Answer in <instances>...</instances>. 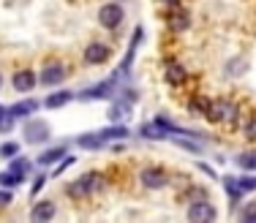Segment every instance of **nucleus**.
<instances>
[{
    "label": "nucleus",
    "instance_id": "nucleus-3",
    "mask_svg": "<svg viewBox=\"0 0 256 223\" xmlns=\"http://www.w3.org/2000/svg\"><path fill=\"white\" fill-rule=\"evenodd\" d=\"M237 114H240L237 104H232V101H216V104H210L207 117H210L212 123H229V120H234Z\"/></svg>",
    "mask_w": 256,
    "mask_h": 223
},
{
    "label": "nucleus",
    "instance_id": "nucleus-17",
    "mask_svg": "<svg viewBox=\"0 0 256 223\" xmlns=\"http://www.w3.org/2000/svg\"><path fill=\"white\" fill-rule=\"evenodd\" d=\"M126 136H128V128H126V125H109V128L101 131L104 144H106V142H114V139H126Z\"/></svg>",
    "mask_w": 256,
    "mask_h": 223
},
{
    "label": "nucleus",
    "instance_id": "nucleus-25",
    "mask_svg": "<svg viewBox=\"0 0 256 223\" xmlns=\"http://www.w3.org/2000/svg\"><path fill=\"white\" fill-rule=\"evenodd\" d=\"M0 155H3V158H14V155H20V144H16V142H6L3 147H0Z\"/></svg>",
    "mask_w": 256,
    "mask_h": 223
},
{
    "label": "nucleus",
    "instance_id": "nucleus-21",
    "mask_svg": "<svg viewBox=\"0 0 256 223\" xmlns=\"http://www.w3.org/2000/svg\"><path fill=\"white\" fill-rule=\"evenodd\" d=\"M22 180H25V177H22V174H16V172H11V169L0 174V185H3V188H14V185L22 183Z\"/></svg>",
    "mask_w": 256,
    "mask_h": 223
},
{
    "label": "nucleus",
    "instance_id": "nucleus-2",
    "mask_svg": "<svg viewBox=\"0 0 256 223\" xmlns=\"http://www.w3.org/2000/svg\"><path fill=\"white\" fill-rule=\"evenodd\" d=\"M188 218L194 223H210L218 218V210L212 207L207 199H199V202H191V207H188Z\"/></svg>",
    "mask_w": 256,
    "mask_h": 223
},
{
    "label": "nucleus",
    "instance_id": "nucleus-11",
    "mask_svg": "<svg viewBox=\"0 0 256 223\" xmlns=\"http://www.w3.org/2000/svg\"><path fill=\"white\" fill-rule=\"evenodd\" d=\"M11 82H14V90H16V93H30V90L38 84V76H36L30 68H25V71H16Z\"/></svg>",
    "mask_w": 256,
    "mask_h": 223
},
{
    "label": "nucleus",
    "instance_id": "nucleus-19",
    "mask_svg": "<svg viewBox=\"0 0 256 223\" xmlns=\"http://www.w3.org/2000/svg\"><path fill=\"white\" fill-rule=\"evenodd\" d=\"M76 144L84 150H98V147H104V139H101V134H84L76 139Z\"/></svg>",
    "mask_w": 256,
    "mask_h": 223
},
{
    "label": "nucleus",
    "instance_id": "nucleus-26",
    "mask_svg": "<svg viewBox=\"0 0 256 223\" xmlns=\"http://www.w3.org/2000/svg\"><path fill=\"white\" fill-rule=\"evenodd\" d=\"M237 164H240L242 169H248V172H251V169H256V153H246V155H240V158H237Z\"/></svg>",
    "mask_w": 256,
    "mask_h": 223
},
{
    "label": "nucleus",
    "instance_id": "nucleus-35",
    "mask_svg": "<svg viewBox=\"0 0 256 223\" xmlns=\"http://www.w3.org/2000/svg\"><path fill=\"white\" fill-rule=\"evenodd\" d=\"M0 87H3V76H0Z\"/></svg>",
    "mask_w": 256,
    "mask_h": 223
},
{
    "label": "nucleus",
    "instance_id": "nucleus-6",
    "mask_svg": "<svg viewBox=\"0 0 256 223\" xmlns=\"http://www.w3.org/2000/svg\"><path fill=\"white\" fill-rule=\"evenodd\" d=\"M139 134H142L144 139H169V136H172V125H169L164 117H158V120H153V123H144Z\"/></svg>",
    "mask_w": 256,
    "mask_h": 223
},
{
    "label": "nucleus",
    "instance_id": "nucleus-33",
    "mask_svg": "<svg viewBox=\"0 0 256 223\" xmlns=\"http://www.w3.org/2000/svg\"><path fill=\"white\" fill-rule=\"evenodd\" d=\"M178 144H180V147H186V150H191V153H199V150H202L199 144H194V142H186V139H178Z\"/></svg>",
    "mask_w": 256,
    "mask_h": 223
},
{
    "label": "nucleus",
    "instance_id": "nucleus-27",
    "mask_svg": "<svg viewBox=\"0 0 256 223\" xmlns=\"http://www.w3.org/2000/svg\"><path fill=\"white\" fill-rule=\"evenodd\" d=\"M242 221H246V223H256V202H251V204L242 207Z\"/></svg>",
    "mask_w": 256,
    "mask_h": 223
},
{
    "label": "nucleus",
    "instance_id": "nucleus-22",
    "mask_svg": "<svg viewBox=\"0 0 256 223\" xmlns=\"http://www.w3.org/2000/svg\"><path fill=\"white\" fill-rule=\"evenodd\" d=\"M11 128H14V114H11V109L0 106V131H3V134H8Z\"/></svg>",
    "mask_w": 256,
    "mask_h": 223
},
{
    "label": "nucleus",
    "instance_id": "nucleus-4",
    "mask_svg": "<svg viewBox=\"0 0 256 223\" xmlns=\"http://www.w3.org/2000/svg\"><path fill=\"white\" fill-rule=\"evenodd\" d=\"M166 25L172 30H178V33H182V30L191 27V14H188L180 3H174V5H169V11H166Z\"/></svg>",
    "mask_w": 256,
    "mask_h": 223
},
{
    "label": "nucleus",
    "instance_id": "nucleus-31",
    "mask_svg": "<svg viewBox=\"0 0 256 223\" xmlns=\"http://www.w3.org/2000/svg\"><path fill=\"white\" fill-rule=\"evenodd\" d=\"M11 202H14V196H11V191H0V207H8Z\"/></svg>",
    "mask_w": 256,
    "mask_h": 223
},
{
    "label": "nucleus",
    "instance_id": "nucleus-18",
    "mask_svg": "<svg viewBox=\"0 0 256 223\" xmlns=\"http://www.w3.org/2000/svg\"><path fill=\"white\" fill-rule=\"evenodd\" d=\"M66 158V144H58V147L52 150H44V153L38 155V164H54V161Z\"/></svg>",
    "mask_w": 256,
    "mask_h": 223
},
{
    "label": "nucleus",
    "instance_id": "nucleus-13",
    "mask_svg": "<svg viewBox=\"0 0 256 223\" xmlns=\"http://www.w3.org/2000/svg\"><path fill=\"white\" fill-rule=\"evenodd\" d=\"M76 95L71 93V90H60V93H52V95H46V101H44V106L46 109H60V106H66L68 101H74Z\"/></svg>",
    "mask_w": 256,
    "mask_h": 223
},
{
    "label": "nucleus",
    "instance_id": "nucleus-20",
    "mask_svg": "<svg viewBox=\"0 0 256 223\" xmlns=\"http://www.w3.org/2000/svg\"><path fill=\"white\" fill-rule=\"evenodd\" d=\"M210 104H212V101H207L204 95H196V98H191L188 109H191V114H204V117H207V112H210Z\"/></svg>",
    "mask_w": 256,
    "mask_h": 223
},
{
    "label": "nucleus",
    "instance_id": "nucleus-15",
    "mask_svg": "<svg viewBox=\"0 0 256 223\" xmlns=\"http://www.w3.org/2000/svg\"><path fill=\"white\" fill-rule=\"evenodd\" d=\"M164 76H166L169 84H182V82L188 79L186 68H182L180 63H166V74H164Z\"/></svg>",
    "mask_w": 256,
    "mask_h": 223
},
{
    "label": "nucleus",
    "instance_id": "nucleus-28",
    "mask_svg": "<svg viewBox=\"0 0 256 223\" xmlns=\"http://www.w3.org/2000/svg\"><path fill=\"white\" fill-rule=\"evenodd\" d=\"M28 169H30V164H28V161H22V158H20V161H16V158L11 161V172L22 174V177H25V174H28Z\"/></svg>",
    "mask_w": 256,
    "mask_h": 223
},
{
    "label": "nucleus",
    "instance_id": "nucleus-24",
    "mask_svg": "<svg viewBox=\"0 0 256 223\" xmlns=\"http://www.w3.org/2000/svg\"><path fill=\"white\" fill-rule=\"evenodd\" d=\"M237 185H240L242 194H251V191H256V177H251V174H246V177L237 180Z\"/></svg>",
    "mask_w": 256,
    "mask_h": 223
},
{
    "label": "nucleus",
    "instance_id": "nucleus-14",
    "mask_svg": "<svg viewBox=\"0 0 256 223\" xmlns=\"http://www.w3.org/2000/svg\"><path fill=\"white\" fill-rule=\"evenodd\" d=\"M33 112H38V101H20V104L11 106V114H14V120H22V117H30Z\"/></svg>",
    "mask_w": 256,
    "mask_h": 223
},
{
    "label": "nucleus",
    "instance_id": "nucleus-1",
    "mask_svg": "<svg viewBox=\"0 0 256 223\" xmlns=\"http://www.w3.org/2000/svg\"><path fill=\"white\" fill-rule=\"evenodd\" d=\"M101 188H104V174L101 172H88L79 180H74V183L66 188V194H68L71 199H84L90 194H98Z\"/></svg>",
    "mask_w": 256,
    "mask_h": 223
},
{
    "label": "nucleus",
    "instance_id": "nucleus-5",
    "mask_svg": "<svg viewBox=\"0 0 256 223\" xmlns=\"http://www.w3.org/2000/svg\"><path fill=\"white\" fill-rule=\"evenodd\" d=\"M98 22L106 30H114L123 22V5H118V3H106V5H101V11H98Z\"/></svg>",
    "mask_w": 256,
    "mask_h": 223
},
{
    "label": "nucleus",
    "instance_id": "nucleus-9",
    "mask_svg": "<svg viewBox=\"0 0 256 223\" xmlns=\"http://www.w3.org/2000/svg\"><path fill=\"white\" fill-rule=\"evenodd\" d=\"M109 55H112V49H109L106 44H101V41H93L90 46H84V63H88V65H101V63H106Z\"/></svg>",
    "mask_w": 256,
    "mask_h": 223
},
{
    "label": "nucleus",
    "instance_id": "nucleus-32",
    "mask_svg": "<svg viewBox=\"0 0 256 223\" xmlns=\"http://www.w3.org/2000/svg\"><path fill=\"white\" fill-rule=\"evenodd\" d=\"M44 183H46V177H44V174H41V177H36V183H33V188H30V194L36 196L41 188H44Z\"/></svg>",
    "mask_w": 256,
    "mask_h": 223
},
{
    "label": "nucleus",
    "instance_id": "nucleus-30",
    "mask_svg": "<svg viewBox=\"0 0 256 223\" xmlns=\"http://www.w3.org/2000/svg\"><path fill=\"white\" fill-rule=\"evenodd\" d=\"M74 161H76L74 155H66V161H63V164H60L58 169H54V174H63V172H66V169H68V166H74Z\"/></svg>",
    "mask_w": 256,
    "mask_h": 223
},
{
    "label": "nucleus",
    "instance_id": "nucleus-12",
    "mask_svg": "<svg viewBox=\"0 0 256 223\" xmlns=\"http://www.w3.org/2000/svg\"><path fill=\"white\" fill-rule=\"evenodd\" d=\"M54 213H58L54 202H38L33 210H30V221L33 223H46V221L54 218Z\"/></svg>",
    "mask_w": 256,
    "mask_h": 223
},
{
    "label": "nucleus",
    "instance_id": "nucleus-10",
    "mask_svg": "<svg viewBox=\"0 0 256 223\" xmlns=\"http://www.w3.org/2000/svg\"><path fill=\"white\" fill-rule=\"evenodd\" d=\"M66 74H68V71H66L63 63H50V65H44V68H41L38 82L46 84V87H52V84H60V82H63Z\"/></svg>",
    "mask_w": 256,
    "mask_h": 223
},
{
    "label": "nucleus",
    "instance_id": "nucleus-16",
    "mask_svg": "<svg viewBox=\"0 0 256 223\" xmlns=\"http://www.w3.org/2000/svg\"><path fill=\"white\" fill-rule=\"evenodd\" d=\"M128 117H131V104H128V101L112 104V109H109V120H112V123H123Z\"/></svg>",
    "mask_w": 256,
    "mask_h": 223
},
{
    "label": "nucleus",
    "instance_id": "nucleus-8",
    "mask_svg": "<svg viewBox=\"0 0 256 223\" xmlns=\"http://www.w3.org/2000/svg\"><path fill=\"white\" fill-rule=\"evenodd\" d=\"M139 180H142V185L150 188V191H161V188H166V183H169L166 172H161V169H156V166L153 169H142Z\"/></svg>",
    "mask_w": 256,
    "mask_h": 223
},
{
    "label": "nucleus",
    "instance_id": "nucleus-34",
    "mask_svg": "<svg viewBox=\"0 0 256 223\" xmlns=\"http://www.w3.org/2000/svg\"><path fill=\"white\" fill-rule=\"evenodd\" d=\"M161 3H166V5H174V3H180V0H161Z\"/></svg>",
    "mask_w": 256,
    "mask_h": 223
},
{
    "label": "nucleus",
    "instance_id": "nucleus-23",
    "mask_svg": "<svg viewBox=\"0 0 256 223\" xmlns=\"http://www.w3.org/2000/svg\"><path fill=\"white\" fill-rule=\"evenodd\" d=\"M224 185H226V191H229V199H232V202H237V199L242 196V191H240V185H237V180H234V177H224Z\"/></svg>",
    "mask_w": 256,
    "mask_h": 223
},
{
    "label": "nucleus",
    "instance_id": "nucleus-7",
    "mask_svg": "<svg viewBox=\"0 0 256 223\" xmlns=\"http://www.w3.org/2000/svg\"><path fill=\"white\" fill-rule=\"evenodd\" d=\"M22 136H25L28 144H41L50 139V125L41 123V120H30L25 125V131H22Z\"/></svg>",
    "mask_w": 256,
    "mask_h": 223
},
{
    "label": "nucleus",
    "instance_id": "nucleus-29",
    "mask_svg": "<svg viewBox=\"0 0 256 223\" xmlns=\"http://www.w3.org/2000/svg\"><path fill=\"white\" fill-rule=\"evenodd\" d=\"M246 139H251V142H256V114L251 120L246 123Z\"/></svg>",
    "mask_w": 256,
    "mask_h": 223
}]
</instances>
